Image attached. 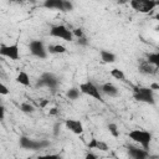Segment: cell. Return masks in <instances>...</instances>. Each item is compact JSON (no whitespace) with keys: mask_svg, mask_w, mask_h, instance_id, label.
Listing matches in <instances>:
<instances>
[{"mask_svg":"<svg viewBox=\"0 0 159 159\" xmlns=\"http://www.w3.org/2000/svg\"><path fill=\"white\" fill-rule=\"evenodd\" d=\"M133 98L138 102L148 103V104H155V97L154 91L149 87H140L137 86L133 88Z\"/></svg>","mask_w":159,"mask_h":159,"instance_id":"1","label":"cell"},{"mask_svg":"<svg viewBox=\"0 0 159 159\" xmlns=\"http://www.w3.org/2000/svg\"><path fill=\"white\" fill-rule=\"evenodd\" d=\"M129 138L132 140H134L135 143H139L144 150H149V144L152 142V133L147 132V130H142V129H134L132 132H129Z\"/></svg>","mask_w":159,"mask_h":159,"instance_id":"2","label":"cell"},{"mask_svg":"<svg viewBox=\"0 0 159 159\" xmlns=\"http://www.w3.org/2000/svg\"><path fill=\"white\" fill-rule=\"evenodd\" d=\"M19 144L22 149H26V150H41V149L47 148L50 145V142L45 139L35 140L29 137H21L19 140Z\"/></svg>","mask_w":159,"mask_h":159,"instance_id":"3","label":"cell"},{"mask_svg":"<svg viewBox=\"0 0 159 159\" xmlns=\"http://www.w3.org/2000/svg\"><path fill=\"white\" fill-rule=\"evenodd\" d=\"M58 83H60V81H58V78H57L53 73H51V72H45V73H42V75L40 76V78L37 80L36 87H46V88H48V89H51V91H55V89L58 87Z\"/></svg>","mask_w":159,"mask_h":159,"instance_id":"4","label":"cell"},{"mask_svg":"<svg viewBox=\"0 0 159 159\" xmlns=\"http://www.w3.org/2000/svg\"><path fill=\"white\" fill-rule=\"evenodd\" d=\"M80 92L83 93V94H87L89 97H93L94 99L97 101H101L103 102V98H102V93L99 91V88L91 81H87V82H83L80 84Z\"/></svg>","mask_w":159,"mask_h":159,"instance_id":"5","label":"cell"},{"mask_svg":"<svg viewBox=\"0 0 159 159\" xmlns=\"http://www.w3.org/2000/svg\"><path fill=\"white\" fill-rule=\"evenodd\" d=\"M43 6L50 10H60L63 12H68L73 10V4L67 0H46Z\"/></svg>","mask_w":159,"mask_h":159,"instance_id":"6","label":"cell"},{"mask_svg":"<svg viewBox=\"0 0 159 159\" xmlns=\"http://www.w3.org/2000/svg\"><path fill=\"white\" fill-rule=\"evenodd\" d=\"M50 35L52 37L62 39L65 41H72L73 40L72 31L70 29H67L65 25H53L50 30Z\"/></svg>","mask_w":159,"mask_h":159,"instance_id":"7","label":"cell"},{"mask_svg":"<svg viewBox=\"0 0 159 159\" xmlns=\"http://www.w3.org/2000/svg\"><path fill=\"white\" fill-rule=\"evenodd\" d=\"M29 50H30L31 55H34L37 58L45 60L47 57V48L45 47L43 42L40 40H32L29 43Z\"/></svg>","mask_w":159,"mask_h":159,"instance_id":"8","label":"cell"},{"mask_svg":"<svg viewBox=\"0 0 159 159\" xmlns=\"http://www.w3.org/2000/svg\"><path fill=\"white\" fill-rule=\"evenodd\" d=\"M0 56L7 57L12 61L19 60L20 51H19V43L15 42L12 45H0Z\"/></svg>","mask_w":159,"mask_h":159,"instance_id":"9","label":"cell"},{"mask_svg":"<svg viewBox=\"0 0 159 159\" xmlns=\"http://www.w3.org/2000/svg\"><path fill=\"white\" fill-rule=\"evenodd\" d=\"M157 5H158V2L153 1V0H132L130 1V6L139 12H149Z\"/></svg>","mask_w":159,"mask_h":159,"instance_id":"10","label":"cell"},{"mask_svg":"<svg viewBox=\"0 0 159 159\" xmlns=\"http://www.w3.org/2000/svg\"><path fill=\"white\" fill-rule=\"evenodd\" d=\"M65 125L68 130H71L75 134H82L83 133V124L77 119H66Z\"/></svg>","mask_w":159,"mask_h":159,"instance_id":"11","label":"cell"},{"mask_svg":"<svg viewBox=\"0 0 159 159\" xmlns=\"http://www.w3.org/2000/svg\"><path fill=\"white\" fill-rule=\"evenodd\" d=\"M128 154L132 159H148L149 152L144 150L143 148H135V147H128Z\"/></svg>","mask_w":159,"mask_h":159,"instance_id":"12","label":"cell"},{"mask_svg":"<svg viewBox=\"0 0 159 159\" xmlns=\"http://www.w3.org/2000/svg\"><path fill=\"white\" fill-rule=\"evenodd\" d=\"M99 91H101V93H104V94H107V96H109V97H117L118 93H119L118 88H117L113 83H111V82L103 83V84L101 86Z\"/></svg>","mask_w":159,"mask_h":159,"instance_id":"13","label":"cell"},{"mask_svg":"<svg viewBox=\"0 0 159 159\" xmlns=\"http://www.w3.org/2000/svg\"><path fill=\"white\" fill-rule=\"evenodd\" d=\"M157 70H158V67H154V66L149 65L145 60L142 61L140 65H139V72H142L144 75H154V73H157Z\"/></svg>","mask_w":159,"mask_h":159,"instance_id":"14","label":"cell"},{"mask_svg":"<svg viewBox=\"0 0 159 159\" xmlns=\"http://www.w3.org/2000/svg\"><path fill=\"white\" fill-rule=\"evenodd\" d=\"M88 148L89 149H98V150H102V152L108 150V145L104 142H101V140H98L96 138L91 139V142L88 143Z\"/></svg>","mask_w":159,"mask_h":159,"instance_id":"15","label":"cell"},{"mask_svg":"<svg viewBox=\"0 0 159 159\" xmlns=\"http://www.w3.org/2000/svg\"><path fill=\"white\" fill-rule=\"evenodd\" d=\"M101 58L106 63H113L116 61V55L107 50H101Z\"/></svg>","mask_w":159,"mask_h":159,"instance_id":"16","label":"cell"},{"mask_svg":"<svg viewBox=\"0 0 159 159\" xmlns=\"http://www.w3.org/2000/svg\"><path fill=\"white\" fill-rule=\"evenodd\" d=\"M16 82L22 84V86H30V77L25 71H21L16 76Z\"/></svg>","mask_w":159,"mask_h":159,"instance_id":"17","label":"cell"},{"mask_svg":"<svg viewBox=\"0 0 159 159\" xmlns=\"http://www.w3.org/2000/svg\"><path fill=\"white\" fill-rule=\"evenodd\" d=\"M67 48L63 45H50L47 47V53H65Z\"/></svg>","mask_w":159,"mask_h":159,"instance_id":"18","label":"cell"},{"mask_svg":"<svg viewBox=\"0 0 159 159\" xmlns=\"http://www.w3.org/2000/svg\"><path fill=\"white\" fill-rule=\"evenodd\" d=\"M149 65L154 66V67H158L159 66V53L158 52H153V53H149L147 56V60H145Z\"/></svg>","mask_w":159,"mask_h":159,"instance_id":"19","label":"cell"},{"mask_svg":"<svg viewBox=\"0 0 159 159\" xmlns=\"http://www.w3.org/2000/svg\"><path fill=\"white\" fill-rule=\"evenodd\" d=\"M80 89L78 88H70L67 92H66V96H67V98L68 99H71V101H75V99H77L78 97H80Z\"/></svg>","mask_w":159,"mask_h":159,"instance_id":"20","label":"cell"},{"mask_svg":"<svg viewBox=\"0 0 159 159\" xmlns=\"http://www.w3.org/2000/svg\"><path fill=\"white\" fill-rule=\"evenodd\" d=\"M111 76L114 77L116 80H119V81H124L125 80V76H124V72L119 68H113L111 71Z\"/></svg>","mask_w":159,"mask_h":159,"instance_id":"21","label":"cell"},{"mask_svg":"<svg viewBox=\"0 0 159 159\" xmlns=\"http://www.w3.org/2000/svg\"><path fill=\"white\" fill-rule=\"evenodd\" d=\"M108 130H109V133H111L114 138H118V137H119V130H118L117 124H114V123H109V124H108Z\"/></svg>","mask_w":159,"mask_h":159,"instance_id":"22","label":"cell"},{"mask_svg":"<svg viewBox=\"0 0 159 159\" xmlns=\"http://www.w3.org/2000/svg\"><path fill=\"white\" fill-rule=\"evenodd\" d=\"M20 109H21L24 113H32V112L35 111L34 106L30 104V103H22V104L20 106Z\"/></svg>","mask_w":159,"mask_h":159,"instance_id":"23","label":"cell"},{"mask_svg":"<svg viewBox=\"0 0 159 159\" xmlns=\"http://www.w3.org/2000/svg\"><path fill=\"white\" fill-rule=\"evenodd\" d=\"M37 159H61L57 154H45V155H40Z\"/></svg>","mask_w":159,"mask_h":159,"instance_id":"24","label":"cell"},{"mask_svg":"<svg viewBox=\"0 0 159 159\" xmlns=\"http://www.w3.org/2000/svg\"><path fill=\"white\" fill-rule=\"evenodd\" d=\"M5 94H9V88L2 82H0V96H5Z\"/></svg>","mask_w":159,"mask_h":159,"instance_id":"25","label":"cell"},{"mask_svg":"<svg viewBox=\"0 0 159 159\" xmlns=\"http://www.w3.org/2000/svg\"><path fill=\"white\" fill-rule=\"evenodd\" d=\"M72 35L73 36H76L77 39H80V37H83L84 35H83V31L81 30V29H75V30H72Z\"/></svg>","mask_w":159,"mask_h":159,"instance_id":"26","label":"cell"},{"mask_svg":"<svg viewBox=\"0 0 159 159\" xmlns=\"http://www.w3.org/2000/svg\"><path fill=\"white\" fill-rule=\"evenodd\" d=\"M77 43L78 45H81V46H87L88 45V40H87V37H80V39H77Z\"/></svg>","mask_w":159,"mask_h":159,"instance_id":"27","label":"cell"},{"mask_svg":"<svg viewBox=\"0 0 159 159\" xmlns=\"http://www.w3.org/2000/svg\"><path fill=\"white\" fill-rule=\"evenodd\" d=\"M98 157L96 155V154H93V153H91V152H88L87 154H86V157H84V159H97Z\"/></svg>","mask_w":159,"mask_h":159,"instance_id":"28","label":"cell"},{"mask_svg":"<svg viewBox=\"0 0 159 159\" xmlns=\"http://www.w3.org/2000/svg\"><path fill=\"white\" fill-rule=\"evenodd\" d=\"M4 117H5V107L2 104H0V120L4 119Z\"/></svg>","mask_w":159,"mask_h":159,"instance_id":"29","label":"cell"},{"mask_svg":"<svg viewBox=\"0 0 159 159\" xmlns=\"http://www.w3.org/2000/svg\"><path fill=\"white\" fill-rule=\"evenodd\" d=\"M58 130H60V123H56V124L53 125V134L57 135V134H58Z\"/></svg>","mask_w":159,"mask_h":159,"instance_id":"30","label":"cell"},{"mask_svg":"<svg viewBox=\"0 0 159 159\" xmlns=\"http://www.w3.org/2000/svg\"><path fill=\"white\" fill-rule=\"evenodd\" d=\"M149 88L153 89V91H154V89H159V84H158V83H152Z\"/></svg>","mask_w":159,"mask_h":159,"instance_id":"31","label":"cell"},{"mask_svg":"<svg viewBox=\"0 0 159 159\" xmlns=\"http://www.w3.org/2000/svg\"><path fill=\"white\" fill-rule=\"evenodd\" d=\"M57 108H51V111H50V116H55V114H57Z\"/></svg>","mask_w":159,"mask_h":159,"instance_id":"32","label":"cell"},{"mask_svg":"<svg viewBox=\"0 0 159 159\" xmlns=\"http://www.w3.org/2000/svg\"><path fill=\"white\" fill-rule=\"evenodd\" d=\"M46 104H47V101H42V103H41V106H42V107H45Z\"/></svg>","mask_w":159,"mask_h":159,"instance_id":"33","label":"cell"},{"mask_svg":"<svg viewBox=\"0 0 159 159\" xmlns=\"http://www.w3.org/2000/svg\"><path fill=\"white\" fill-rule=\"evenodd\" d=\"M97 159H107V158H97Z\"/></svg>","mask_w":159,"mask_h":159,"instance_id":"34","label":"cell"},{"mask_svg":"<svg viewBox=\"0 0 159 159\" xmlns=\"http://www.w3.org/2000/svg\"><path fill=\"white\" fill-rule=\"evenodd\" d=\"M0 104H1V98H0Z\"/></svg>","mask_w":159,"mask_h":159,"instance_id":"35","label":"cell"},{"mask_svg":"<svg viewBox=\"0 0 159 159\" xmlns=\"http://www.w3.org/2000/svg\"><path fill=\"white\" fill-rule=\"evenodd\" d=\"M15 159H17V158H15Z\"/></svg>","mask_w":159,"mask_h":159,"instance_id":"36","label":"cell"}]
</instances>
